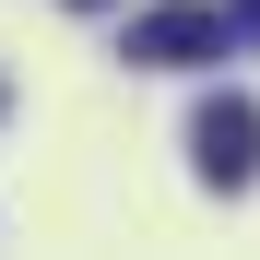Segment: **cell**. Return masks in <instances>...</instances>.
Masks as SVG:
<instances>
[{
  "label": "cell",
  "mask_w": 260,
  "mask_h": 260,
  "mask_svg": "<svg viewBox=\"0 0 260 260\" xmlns=\"http://www.w3.org/2000/svg\"><path fill=\"white\" fill-rule=\"evenodd\" d=\"M225 36H248V48H260V0H225Z\"/></svg>",
  "instance_id": "cell-3"
},
{
  "label": "cell",
  "mask_w": 260,
  "mask_h": 260,
  "mask_svg": "<svg viewBox=\"0 0 260 260\" xmlns=\"http://www.w3.org/2000/svg\"><path fill=\"white\" fill-rule=\"evenodd\" d=\"M225 48H237V36H225V0H154V12L130 24V59H142V71H201Z\"/></svg>",
  "instance_id": "cell-1"
},
{
  "label": "cell",
  "mask_w": 260,
  "mask_h": 260,
  "mask_svg": "<svg viewBox=\"0 0 260 260\" xmlns=\"http://www.w3.org/2000/svg\"><path fill=\"white\" fill-rule=\"evenodd\" d=\"M189 166H201V189H248L260 178V107L248 95H213L189 118Z\"/></svg>",
  "instance_id": "cell-2"
}]
</instances>
